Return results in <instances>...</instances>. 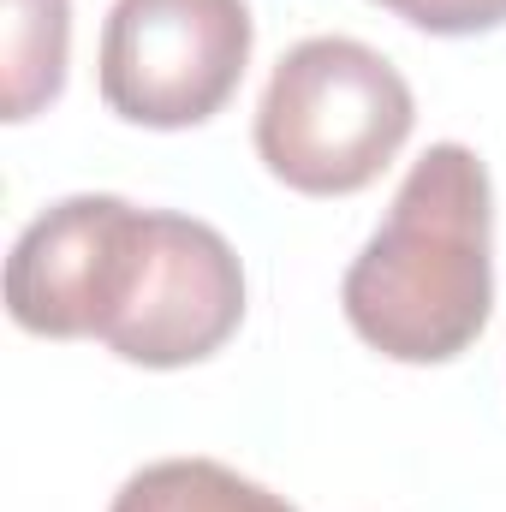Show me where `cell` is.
<instances>
[{
  "instance_id": "6da1fadb",
  "label": "cell",
  "mask_w": 506,
  "mask_h": 512,
  "mask_svg": "<svg viewBox=\"0 0 506 512\" xmlns=\"http://www.w3.org/2000/svg\"><path fill=\"white\" fill-rule=\"evenodd\" d=\"M352 334L393 364H453L495 310V185L477 149L429 143L340 286Z\"/></svg>"
},
{
  "instance_id": "7a4b0ae2",
  "label": "cell",
  "mask_w": 506,
  "mask_h": 512,
  "mask_svg": "<svg viewBox=\"0 0 506 512\" xmlns=\"http://www.w3.org/2000/svg\"><path fill=\"white\" fill-rule=\"evenodd\" d=\"M411 126L417 102L387 54L358 36H304L262 90L256 155L304 197H352L387 173Z\"/></svg>"
},
{
  "instance_id": "3957f363",
  "label": "cell",
  "mask_w": 506,
  "mask_h": 512,
  "mask_svg": "<svg viewBox=\"0 0 506 512\" xmlns=\"http://www.w3.org/2000/svg\"><path fill=\"white\" fill-rule=\"evenodd\" d=\"M251 42L245 0H114L96 60L102 102L149 131L203 126L245 84Z\"/></svg>"
},
{
  "instance_id": "277c9868",
  "label": "cell",
  "mask_w": 506,
  "mask_h": 512,
  "mask_svg": "<svg viewBox=\"0 0 506 512\" xmlns=\"http://www.w3.org/2000/svg\"><path fill=\"white\" fill-rule=\"evenodd\" d=\"M149 209L126 197H66L42 209L6 256V310L42 340H108L143 280Z\"/></svg>"
},
{
  "instance_id": "5b68a950",
  "label": "cell",
  "mask_w": 506,
  "mask_h": 512,
  "mask_svg": "<svg viewBox=\"0 0 506 512\" xmlns=\"http://www.w3.org/2000/svg\"><path fill=\"white\" fill-rule=\"evenodd\" d=\"M239 322H245L239 251L209 221L149 209L143 280L102 346L143 370H185L215 358L239 334Z\"/></svg>"
},
{
  "instance_id": "8992f818",
  "label": "cell",
  "mask_w": 506,
  "mask_h": 512,
  "mask_svg": "<svg viewBox=\"0 0 506 512\" xmlns=\"http://www.w3.org/2000/svg\"><path fill=\"white\" fill-rule=\"evenodd\" d=\"M72 0H6V120L42 114L66 90Z\"/></svg>"
},
{
  "instance_id": "52a82bcc",
  "label": "cell",
  "mask_w": 506,
  "mask_h": 512,
  "mask_svg": "<svg viewBox=\"0 0 506 512\" xmlns=\"http://www.w3.org/2000/svg\"><path fill=\"white\" fill-rule=\"evenodd\" d=\"M108 512H298L274 489L215 465V459H161L126 477Z\"/></svg>"
},
{
  "instance_id": "ba28073f",
  "label": "cell",
  "mask_w": 506,
  "mask_h": 512,
  "mask_svg": "<svg viewBox=\"0 0 506 512\" xmlns=\"http://www.w3.org/2000/svg\"><path fill=\"white\" fill-rule=\"evenodd\" d=\"M376 6L429 36H483L506 24V0H376Z\"/></svg>"
}]
</instances>
